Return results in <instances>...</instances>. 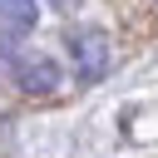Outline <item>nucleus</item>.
Listing matches in <instances>:
<instances>
[{"instance_id": "f257e3e1", "label": "nucleus", "mask_w": 158, "mask_h": 158, "mask_svg": "<svg viewBox=\"0 0 158 158\" xmlns=\"http://www.w3.org/2000/svg\"><path fill=\"white\" fill-rule=\"evenodd\" d=\"M64 54H69L79 84H99V79L109 74V64H114L109 30H99V25H69V30H64Z\"/></svg>"}, {"instance_id": "f03ea898", "label": "nucleus", "mask_w": 158, "mask_h": 158, "mask_svg": "<svg viewBox=\"0 0 158 158\" xmlns=\"http://www.w3.org/2000/svg\"><path fill=\"white\" fill-rule=\"evenodd\" d=\"M5 59H10V74H15L20 94H35V99H49V94H59V84H64V69H59V59H54V54L10 44V49H5Z\"/></svg>"}, {"instance_id": "7ed1b4c3", "label": "nucleus", "mask_w": 158, "mask_h": 158, "mask_svg": "<svg viewBox=\"0 0 158 158\" xmlns=\"http://www.w3.org/2000/svg\"><path fill=\"white\" fill-rule=\"evenodd\" d=\"M40 25V0H0V49L30 40Z\"/></svg>"}, {"instance_id": "20e7f679", "label": "nucleus", "mask_w": 158, "mask_h": 158, "mask_svg": "<svg viewBox=\"0 0 158 158\" xmlns=\"http://www.w3.org/2000/svg\"><path fill=\"white\" fill-rule=\"evenodd\" d=\"M44 5H54V10H59V15H69V10H79V5H84V0H44Z\"/></svg>"}]
</instances>
